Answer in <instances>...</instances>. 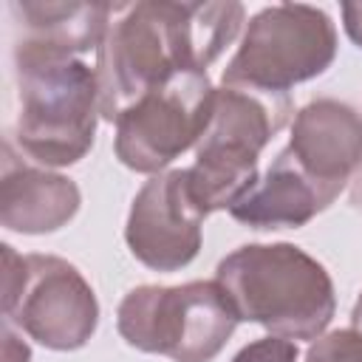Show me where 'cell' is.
<instances>
[{"instance_id": "1", "label": "cell", "mask_w": 362, "mask_h": 362, "mask_svg": "<svg viewBox=\"0 0 362 362\" xmlns=\"http://www.w3.org/2000/svg\"><path fill=\"white\" fill-rule=\"evenodd\" d=\"M240 3L144 0L116 6L96 48L99 113L116 122L133 102L175 74L206 71L238 37Z\"/></svg>"}, {"instance_id": "2", "label": "cell", "mask_w": 362, "mask_h": 362, "mask_svg": "<svg viewBox=\"0 0 362 362\" xmlns=\"http://www.w3.org/2000/svg\"><path fill=\"white\" fill-rule=\"evenodd\" d=\"M215 280L238 320L257 322L274 337L314 342L337 311L331 274L294 243L238 246L218 263Z\"/></svg>"}, {"instance_id": "3", "label": "cell", "mask_w": 362, "mask_h": 362, "mask_svg": "<svg viewBox=\"0 0 362 362\" xmlns=\"http://www.w3.org/2000/svg\"><path fill=\"white\" fill-rule=\"evenodd\" d=\"M17 124L14 139L40 167L76 164L96 136L99 79L79 57H57L14 48Z\"/></svg>"}, {"instance_id": "4", "label": "cell", "mask_w": 362, "mask_h": 362, "mask_svg": "<svg viewBox=\"0 0 362 362\" xmlns=\"http://www.w3.org/2000/svg\"><path fill=\"white\" fill-rule=\"evenodd\" d=\"M288 110V96L238 85L215 88L209 127L195 144V164L187 167L189 195L204 215L229 209L257 181V158Z\"/></svg>"}, {"instance_id": "5", "label": "cell", "mask_w": 362, "mask_h": 362, "mask_svg": "<svg viewBox=\"0 0 362 362\" xmlns=\"http://www.w3.org/2000/svg\"><path fill=\"white\" fill-rule=\"evenodd\" d=\"M238 322L218 280L139 286L116 311V328L130 348L173 362H212Z\"/></svg>"}, {"instance_id": "6", "label": "cell", "mask_w": 362, "mask_h": 362, "mask_svg": "<svg viewBox=\"0 0 362 362\" xmlns=\"http://www.w3.org/2000/svg\"><path fill=\"white\" fill-rule=\"evenodd\" d=\"M337 57L331 17L305 3H277L260 8L238 51L223 68V85L286 96L288 88L320 76Z\"/></svg>"}, {"instance_id": "7", "label": "cell", "mask_w": 362, "mask_h": 362, "mask_svg": "<svg viewBox=\"0 0 362 362\" xmlns=\"http://www.w3.org/2000/svg\"><path fill=\"white\" fill-rule=\"evenodd\" d=\"M3 249V314L51 351L82 348L99 325V303L82 272L54 255Z\"/></svg>"}, {"instance_id": "8", "label": "cell", "mask_w": 362, "mask_h": 362, "mask_svg": "<svg viewBox=\"0 0 362 362\" xmlns=\"http://www.w3.org/2000/svg\"><path fill=\"white\" fill-rule=\"evenodd\" d=\"M215 88L206 71H184L144 93L116 119V158L158 175L181 153L195 147L209 127Z\"/></svg>"}, {"instance_id": "9", "label": "cell", "mask_w": 362, "mask_h": 362, "mask_svg": "<svg viewBox=\"0 0 362 362\" xmlns=\"http://www.w3.org/2000/svg\"><path fill=\"white\" fill-rule=\"evenodd\" d=\"M204 212L189 195L187 170H167L136 192L124 226L130 255L153 272H178L201 249Z\"/></svg>"}, {"instance_id": "10", "label": "cell", "mask_w": 362, "mask_h": 362, "mask_svg": "<svg viewBox=\"0 0 362 362\" xmlns=\"http://www.w3.org/2000/svg\"><path fill=\"white\" fill-rule=\"evenodd\" d=\"M300 170L334 198L362 167V116L337 99H314L297 110L288 147Z\"/></svg>"}, {"instance_id": "11", "label": "cell", "mask_w": 362, "mask_h": 362, "mask_svg": "<svg viewBox=\"0 0 362 362\" xmlns=\"http://www.w3.org/2000/svg\"><path fill=\"white\" fill-rule=\"evenodd\" d=\"M79 187L51 170L23 164L3 147L0 178V223L23 235H45L62 229L79 212Z\"/></svg>"}, {"instance_id": "12", "label": "cell", "mask_w": 362, "mask_h": 362, "mask_svg": "<svg viewBox=\"0 0 362 362\" xmlns=\"http://www.w3.org/2000/svg\"><path fill=\"white\" fill-rule=\"evenodd\" d=\"M331 201L334 195L308 178L288 150H280L263 178L229 206V215L252 229H297Z\"/></svg>"}, {"instance_id": "13", "label": "cell", "mask_w": 362, "mask_h": 362, "mask_svg": "<svg viewBox=\"0 0 362 362\" xmlns=\"http://www.w3.org/2000/svg\"><path fill=\"white\" fill-rule=\"evenodd\" d=\"M20 51H40L57 57H76L102 45L107 23L116 11L110 3H42L14 0L11 6Z\"/></svg>"}, {"instance_id": "14", "label": "cell", "mask_w": 362, "mask_h": 362, "mask_svg": "<svg viewBox=\"0 0 362 362\" xmlns=\"http://www.w3.org/2000/svg\"><path fill=\"white\" fill-rule=\"evenodd\" d=\"M305 362H362V334L354 328L322 334L305 351Z\"/></svg>"}, {"instance_id": "15", "label": "cell", "mask_w": 362, "mask_h": 362, "mask_svg": "<svg viewBox=\"0 0 362 362\" xmlns=\"http://www.w3.org/2000/svg\"><path fill=\"white\" fill-rule=\"evenodd\" d=\"M300 351L294 345V339H286V337H263V339H255L249 345H243L232 362H297Z\"/></svg>"}, {"instance_id": "16", "label": "cell", "mask_w": 362, "mask_h": 362, "mask_svg": "<svg viewBox=\"0 0 362 362\" xmlns=\"http://www.w3.org/2000/svg\"><path fill=\"white\" fill-rule=\"evenodd\" d=\"M31 359V351L28 345L11 331V325L6 322L3 325V362H28Z\"/></svg>"}, {"instance_id": "17", "label": "cell", "mask_w": 362, "mask_h": 362, "mask_svg": "<svg viewBox=\"0 0 362 362\" xmlns=\"http://www.w3.org/2000/svg\"><path fill=\"white\" fill-rule=\"evenodd\" d=\"M342 25L356 48H362V3H342Z\"/></svg>"}, {"instance_id": "18", "label": "cell", "mask_w": 362, "mask_h": 362, "mask_svg": "<svg viewBox=\"0 0 362 362\" xmlns=\"http://www.w3.org/2000/svg\"><path fill=\"white\" fill-rule=\"evenodd\" d=\"M351 328L362 334V294H359L356 303H354V311H351Z\"/></svg>"}]
</instances>
